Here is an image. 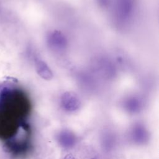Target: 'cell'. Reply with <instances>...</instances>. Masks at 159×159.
Wrapping results in <instances>:
<instances>
[{"label": "cell", "instance_id": "obj_1", "mask_svg": "<svg viewBox=\"0 0 159 159\" xmlns=\"http://www.w3.org/2000/svg\"><path fill=\"white\" fill-rule=\"evenodd\" d=\"M63 159H75V158L73 156V155H71L70 153H68V154L65 155V157H64Z\"/></svg>", "mask_w": 159, "mask_h": 159}, {"label": "cell", "instance_id": "obj_2", "mask_svg": "<svg viewBox=\"0 0 159 159\" xmlns=\"http://www.w3.org/2000/svg\"><path fill=\"white\" fill-rule=\"evenodd\" d=\"M91 159H96V158H91Z\"/></svg>", "mask_w": 159, "mask_h": 159}]
</instances>
